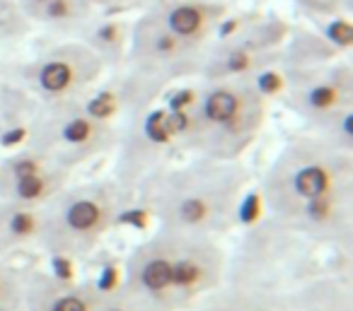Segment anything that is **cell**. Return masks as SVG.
<instances>
[{"mask_svg": "<svg viewBox=\"0 0 353 311\" xmlns=\"http://www.w3.org/2000/svg\"><path fill=\"white\" fill-rule=\"evenodd\" d=\"M252 184L254 174L242 160L184 155V162H165L145 176L133 191V200L157 227L223 239L240 222Z\"/></svg>", "mask_w": 353, "mask_h": 311, "instance_id": "6da1fadb", "label": "cell"}, {"mask_svg": "<svg viewBox=\"0 0 353 311\" xmlns=\"http://www.w3.org/2000/svg\"><path fill=\"white\" fill-rule=\"evenodd\" d=\"M221 239L155 227L123 258L119 285L167 311H189L228 280Z\"/></svg>", "mask_w": 353, "mask_h": 311, "instance_id": "7a4b0ae2", "label": "cell"}, {"mask_svg": "<svg viewBox=\"0 0 353 311\" xmlns=\"http://www.w3.org/2000/svg\"><path fill=\"white\" fill-rule=\"evenodd\" d=\"M184 111L170 109L176 123V152L240 162L266 126L271 97L261 80H196Z\"/></svg>", "mask_w": 353, "mask_h": 311, "instance_id": "3957f363", "label": "cell"}, {"mask_svg": "<svg viewBox=\"0 0 353 311\" xmlns=\"http://www.w3.org/2000/svg\"><path fill=\"white\" fill-rule=\"evenodd\" d=\"M348 193H353V152L307 131L288 138L259 176L261 203L274 222H290L305 210Z\"/></svg>", "mask_w": 353, "mask_h": 311, "instance_id": "277c9868", "label": "cell"}, {"mask_svg": "<svg viewBox=\"0 0 353 311\" xmlns=\"http://www.w3.org/2000/svg\"><path fill=\"white\" fill-rule=\"evenodd\" d=\"M131 193L107 179L68 181L41 208L37 248L51 258L83 261L92 256L121 222Z\"/></svg>", "mask_w": 353, "mask_h": 311, "instance_id": "5b68a950", "label": "cell"}, {"mask_svg": "<svg viewBox=\"0 0 353 311\" xmlns=\"http://www.w3.org/2000/svg\"><path fill=\"white\" fill-rule=\"evenodd\" d=\"M117 138L119 121L94 107L92 94L75 102L34 104L22 128V145L70 174L112 155Z\"/></svg>", "mask_w": 353, "mask_h": 311, "instance_id": "8992f818", "label": "cell"}, {"mask_svg": "<svg viewBox=\"0 0 353 311\" xmlns=\"http://www.w3.org/2000/svg\"><path fill=\"white\" fill-rule=\"evenodd\" d=\"M0 70L32 104L85 99L107 78V65L80 39H51L25 58L6 61Z\"/></svg>", "mask_w": 353, "mask_h": 311, "instance_id": "52a82bcc", "label": "cell"}, {"mask_svg": "<svg viewBox=\"0 0 353 311\" xmlns=\"http://www.w3.org/2000/svg\"><path fill=\"white\" fill-rule=\"evenodd\" d=\"M281 104L314 131L336 114L353 109V65L348 58L283 65Z\"/></svg>", "mask_w": 353, "mask_h": 311, "instance_id": "ba28073f", "label": "cell"}, {"mask_svg": "<svg viewBox=\"0 0 353 311\" xmlns=\"http://www.w3.org/2000/svg\"><path fill=\"white\" fill-rule=\"evenodd\" d=\"M176 150V123L170 109L162 104H150L131 116L121 118L119 138L114 145V171L112 179L126 189L133 198L145 176L160 169Z\"/></svg>", "mask_w": 353, "mask_h": 311, "instance_id": "9c48e42d", "label": "cell"}, {"mask_svg": "<svg viewBox=\"0 0 353 311\" xmlns=\"http://www.w3.org/2000/svg\"><path fill=\"white\" fill-rule=\"evenodd\" d=\"M290 30L281 20H259L242 27L240 32L216 39L203 56L201 73L196 80H232L261 75L279 68L283 61Z\"/></svg>", "mask_w": 353, "mask_h": 311, "instance_id": "30bf717a", "label": "cell"}, {"mask_svg": "<svg viewBox=\"0 0 353 311\" xmlns=\"http://www.w3.org/2000/svg\"><path fill=\"white\" fill-rule=\"evenodd\" d=\"M73 176L20 142L0 160V203L41 210Z\"/></svg>", "mask_w": 353, "mask_h": 311, "instance_id": "8fae6325", "label": "cell"}, {"mask_svg": "<svg viewBox=\"0 0 353 311\" xmlns=\"http://www.w3.org/2000/svg\"><path fill=\"white\" fill-rule=\"evenodd\" d=\"M145 10L176 39L208 51L228 20L230 6L225 0H148Z\"/></svg>", "mask_w": 353, "mask_h": 311, "instance_id": "7c38bea8", "label": "cell"}, {"mask_svg": "<svg viewBox=\"0 0 353 311\" xmlns=\"http://www.w3.org/2000/svg\"><path fill=\"white\" fill-rule=\"evenodd\" d=\"M99 287L46 270H27L22 311H94Z\"/></svg>", "mask_w": 353, "mask_h": 311, "instance_id": "4fadbf2b", "label": "cell"}, {"mask_svg": "<svg viewBox=\"0 0 353 311\" xmlns=\"http://www.w3.org/2000/svg\"><path fill=\"white\" fill-rule=\"evenodd\" d=\"M131 25L133 20L119 17V12H99L85 32L78 36L88 49H92L107 65V75L117 73L123 68L128 51V39H131Z\"/></svg>", "mask_w": 353, "mask_h": 311, "instance_id": "5bb4252c", "label": "cell"}, {"mask_svg": "<svg viewBox=\"0 0 353 311\" xmlns=\"http://www.w3.org/2000/svg\"><path fill=\"white\" fill-rule=\"evenodd\" d=\"M97 15L99 12L88 0H49L37 12L32 25L34 30L46 32L51 39H78Z\"/></svg>", "mask_w": 353, "mask_h": 311, "instance_id": "9a60e30c", "label": "cell"}, {"mask_svg": "<svg viewBox=\"0 0 353 311\" xmlns=\"http://www.w3.org/2000/svg\"><path fill=\"white\" fill-rule=\"evenodd\" d=\"M41 210L0 203V256L12 258L39 242Z\"/></svg>", "mask_w": 353, "mask_h": 311, "instance_id": "2e32d148", "label": "cell"}, {"mask_svg": "<svg viewBox=\"0 0 353 311\" xmlns=\"http://www.w3.org/2000/svg\"><path fill=\"white\" fill-rule=\"evenodd\" d=\"M192 309L194 311H279L261 292L230 280H225L218 290L206 294Z\"/></svg>", "mask_w": 353, "mask_h": 311, "instance_id": "e0dca14e", "label": "cell"}, {"mask_svg": "<svg viewBox=\"0 0 353 311\" xmlns=\"http://www.w3.org/2000/svg\"><path fill=\"white\" fill-rule=\"evenodd\" d=\"M32 109H34L32 99L17 85H12L0 70V140L8 138L10 133L22 131Z\"/></svg>", "mask_w": 353, "mask_h": 311, "instance_id": "ac0fdd59", "label": "cell"}, {"mask_svg": "<svg viewBox=\"0 0 353 311\" xmlns=\"http://www.w3.org/2000/svg\"><path fill=\"white\" fill-rule=\"evenodd\" d=\"M34 32V25L17 6V0H0V51L17 49L30 41Z\"/></svg>", "mask_w": 353, "mask_h": 311, "instance_id": "d6986e66", "label": "cell"}, {"mask_svg": "<svg viewBox=\"0 0 353 311\" xmlns=\"http://www.w3.org/2000/svg\"><path fill=\"white\" fill-rule=\"evenodd\" d=\"M94 311H167L160 304L117 285L112 290H99Z\"/></svg>", "mask_w": 353, "mask_h": 311, "instance_id": "ffe728a7", "label": "cell"}, {"mask_svg": "<svg viewBox=\"0 0 353 311\" xmlns=\"http://www.w3.org/2000/svg\"><path fill=\"white\" fill-rule=\"evenodd\" d=\"M25 275V268L17 266L12 258L0 256V306H22Z\"/></svg>", "mask_w": 353, "mask_h": 311, "instance_id": "44dd1931", "label": "cell"}, {"mask_svg": "<svg viewBox=\"0 0 353 311\" xmlns=\"http://www.w3.org/2000/svg\"><path fill=\"white\" fill-rule=\"evenodd\" d=\"M300 8H303L307 15H319V17H334L339 15V8H343V10H348V6H351V0H298Z\"/></svg>", "mask_w": 353, "mask_h": 311, "instance_id": "7402d4cb", "label": "cell"}, {"mask_svg": "<svg viewBox=\"0 0 353 311\" xmlns=\"http://www.w3.org/2000/svg\"><path fill=\"white\" fill-rule=\"evenodd\" d=\"M97 12H121L126 8L138 6L136 0H88Z\"/></svg>", "mask_w": 353, "mask_h": 311, "instance_id": "603a6c76", "label": "cell"}, {"mask_svg": "<svg viewBox=\"0 0 353 311\" xmlns=\"http://www.w3.org/2000/svg\"><path fill=\"white\" fill-rule=\"evenodd\" d=\"M46 3H49V0H17V6H20L22 12H25V15L30 17V22L34 20L37 12H39L41 8L46 6Z\"/></svg>", "mask_w": 353, "mask_h": 311, "instance_id": "cb8c5ba5", "label": "cell"}, {"mask_svg": "<svg viewBox=\"0 0 353 311\" xmlns=\"http://www.w3.org/2000/svg\"><path fill=\"white\" fill-rule=\"evenodd\" d=\"M0 311H22V306H0Z\"/></svg>", "mask_w": 353, "mask_h": 311, "instance_id": "d4e9b609", "label": "cell"}, {"mask_svg": "<svg viewBox=\"0 0 353 311\" xmlns=\"http://www.w3.org/2000/svg\"><path fill=\"white\" fill-rule=\"evenodd\" d=\"M136 3H148V0H136Z\"/></svg>", "mask_w": 353, "mask_h": 311, "instance_id": "484cf974", "label": "cell"}, {"mask_svg": "<svg viewBox=\"0 0 353 311\" xmlns=\"http://www.w3.org/2000/svg\"><path fill=\"white\" fill-rule=\"evenodd\" d=\"M8 61V58H6ZM6 61H3V58H0V65H3V63H6Z\"/></svg>", "mask_w": 353, "mask_h": 311, "instance_id": "4316f807", "label": "cell"}]
</instances>
